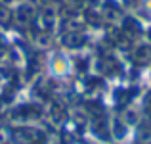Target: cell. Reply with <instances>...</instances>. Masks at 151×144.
I'll return each instance as SVG.
<instances>
[{"instance_id":"cell-1","label":"cell","mask_w":151,"mask_h":144,"mask_svg":"<svg viewBox=\"0 0 151 144\" xmlns=\"http://www.w3.org/2000/svg\"><path fill=\"white\" fill-rule=\"evenodd\" d=\"M50 69L55 77H63V75L69 73V62H67L61 54H55L50 62Z\"/></svg>"}]
</instances>
